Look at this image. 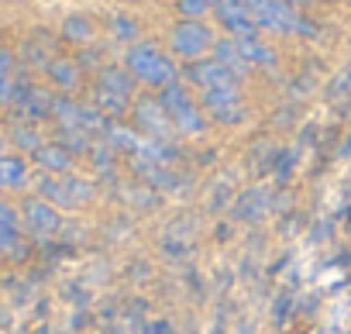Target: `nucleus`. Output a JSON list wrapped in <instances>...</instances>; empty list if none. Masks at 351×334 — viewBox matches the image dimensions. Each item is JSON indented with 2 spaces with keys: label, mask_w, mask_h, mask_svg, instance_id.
<instances>
[{
  "label": "nucleus",
  "mask_w": 351,
  "mask_h": 334,
  "mask_svg": "<svg viewBox=\"0 0 351 334\" xmlns=\"http://www.w3.org/2000/svg\"><path fill=\"white\" fill-rule=\"evenodd\" d=\"M114 35L124 38V42H131V38H138V25L128 21V18H114Z\"/></svg>",
  "instance_id": "obj_24"
},
{
  "label": "nucleus",
  "mask_w": 351,
  "mask_h": 334,
  "mask_svg": "<svg viewBox=\"0 0 351 334\" xmlns=\"http://www.w3.org/2000/svg\"><path fill=\"white\" fill-rule=\"evenodd\" d=\"M210 49H214V32L207 25H200V21H180L176 25V32H172V52L176 56L197 62Z\"/></svg>",
  "instance_id": "obj_5"
},
{
  "label": "nucleus",
  "mask_w": 351,
  "mask_h": 334,
  "mask_svg": "<svg viewBox=\"0 0 351 334\" xmlns=\"http://www.w3.org/2000/svg\"><path fill=\"white\" fill-rule=\"evenodd\" d=\"M207 11H210L207 0H180V14H183V21H200Z\"/></svg>",
  "instance_id": "obj_23"
},
{
  "label": "nucleus",
  "mask_w": 351,
  "mask_h": 334,
  "mask_svg": "<svg viewBox=\"0 0 351 334\" xmlns=\"http://www.w3.org/2000/svg\"><path fill=\"white\" fill-rule=\"evenodd\" d=\"M204 110L221 121V124H238L245 117V104L238 86H224V90H204Z\"/></svg>",
  "instance_id": "obj_8"
},
{
  "label": "nucleus",
  "mask_w": 351,
  "mask_h": 334,
  "mask_svg": "<svg viewBox=\"0 0 351 334\" xmlns=\"http://www.w3.org/2000/svg\"><path fill=\"white\" fill-rule=\"evenodd\" d=\"M134 124H138L148 138H155V141H165V138H172V131H176V124H172L169 110L158 104V97H155V100H152V97H141V100L134 104Z\"/></svg>",
  "instance_id": "obj_7"
},
{
  "label": "nucleus",
  "mask_w": 351,
  "mask_h": 334,
  "mask_svg": "<svg viewBox=\"0 0 351 334\" xmlns=\"http://www.w3.org/2000/svg\"><path fill=\"white\" fill-rule=\"evenodd\" d=\"M186 80H193L200 90H224V86H238V76H234L224 62H217V59H197V62H190Z\"/></svg>",
  "instance_id": "obj_9"
},
{
  "label": "nucleus",
  "mask_w": 351,
  "mask_h": 334,
  "mask_svg": "<svg viewBox=\"0 0 351 334\" xmlns=\"http://www.w3.org/2000/svg\"><path fill=\"white\" fill-rule=\"evenodd\" d=\"M35 162H38V169L49 173V176H66L73 169V152L59 141H45L38 152H35Z\"/></svg>",
  "instance_id": "obj_11"
},
{
  "label": "nucleus",
  "mask_w": 351,
  "mask_h": 334,
  "mask_svg": "<svg viewBox=\"0 0 351 334\" xmlns=\"http://www.w3.org/2000/svg\"><path fill=\"white\" fill-rule=\"evenodd\" d=\"M207 4H210V8H217V4H221V0H207Z\"/></svg>",
  "instance_id": "obj_26"
},
{
  "label": "nucleus",
  "mask_w": 351,
  "mask_h": 334,
  "mask_svg": "<svg viewBox=\"0 0 351 334\" xmlns=\"http://www.w3.org/2000/svg\"><path fill=\"white\" fill-rule=\"evenodd\" d=\"M158 104L169 110V117H172L176 131L200 134V131L207 128L204 110L193 104V97H190V90H186L183 83H169V86H162V90H158Z\"/></svg>",
  "instance_id": "obj_3"
},
{
  "label": "nucleus",
  "mask_w": 351,
  "mask_h": 334,
  "mask_svg": "<svg viewBox=\"0 0 351 334\" xmlns=\"http://www.w3.org/2000/svg\"><path fill=\"white\" fill-rule=\"evenodd\" d=\"M124 69H128L134 80H141V83H148V86H158V90L169 86V83H180V69H176V62H172L169 56H162V52H158L155 45H148V42L128 49Z\"/></svg>",
  "instance_id": "obj_1"
},
{
  "label": "nucleus",
  "mask_w": 351,
  "mask_h": 334,
  "mask_svg": "<svg viewBox=\"0 0 351 334\" xmlns=\"http://www.w3.org/2000/svg\"><path fill=\"white\" fill-rule=\"evenodd\" d=\"M59 145H66L73 155H76V152H90V148H93L90 131H83V128H59Z\"/></svg>",
  "instance_id": "obj_19"
},
{
  "label": "nucleus",
  "mask_w": 351,
  "mask_h": 334,
  "mask_svg": "<svg viewBox=\"0 0 351 334\" xmlns=\"http://www.w3.org/2000/svg\"><path fill=\"white\" fill-rule=\"evenodd\" d=\"M18 231H21V217L18 211L0 197V255H8L18 245Z\"/></svg>",
  "instance_id": "obj_13"
},
{
  "label": "nucleus",
  "mask_w": 351,
  "mask_h": 334,
  "mask_svg": "<svg viewBox=\"0 0 351 334\" xmlns=\"http://www.w3.org/2000/svg\"><path fill=\"white\" fill-rule=\"evenodd\" d=\"M45 73H49L52 86H59V90H66V93L80 86V62H73V59H52V62L45 66Z\"/></svg>",
  "instance_id": "obj_15"
},
{
  "label": "nucleus",
  "mask_w": 351,
  "mask_h": 334,
  "mask_svg": "<svg viewBox=\"0 0 351 334\" xmlns=\"http://www.w3.org/2000/svg\"><path fill=\"white\" fill-rule=\"evenodd\" d=\"M38 197L42 200H49L52 207H66V211H76V207H83L90 197H93V187L86 183V180H76L73 173H66V176H42L38 180Z\"/></svg>",
  "instance_id": "obj_4"
},
{
  "label": "nucleus",
  "mask_w": 351,
  "mask_h": 334,
  "mask_svg": "<svg viewBox=\"0 0 351 334\" xmlns=\"http://www.w3.org/2000/svg\"><path fill=\"white\" fill-rule=\"evenodd\" d=\"M28 183V162L21 155H0V190H21Z\"/></svg>",
  "instance_id": "obj_12"
},
{
  "label": "nucleus",
  "mask_w": 351,
  "mask_h": 334,
  "mask_svg": "<svg viewBox=\"0 0 351 334\" xmlns=\"http://www.w3.org/2000/svg\"><path fill=\"white\" fill-rule=\"evenodd\" d=\"M265 211H269V197H265V190H248V193L238 200L234 217H241V221H255V217H262Z\"/></svg>",
  "instance_id": "obj_18"
},
{
  "label": "nucleus",
  "mask_w": 351,
  "mask_h": 334,
  "mask_svg": "<svg viewBox=\"0 0 351 334\" xmlns=\"http://www.w3.org/2000/svg\"><path fill=\"white\" fill-rule=\"evenodd\" d=\"M21 224L28 228L32 238H52V235L62 228V217H59V207H52L49 200L28 197V200L21 204Z\"/></svg>",
  "instance_id": "obj_6"
},
{
  "label": "nucleus",
  "mask_w": 351,
  "mask_h": 334,
  "mask_svg": "<svg viewBox=\"0 0 351 334\" xmlns=\"http://www.w3.org/2000/svg\"><path fill=\"white\" fill-rule=\"evenodd\" d=\"M241 4L252 11V18H255V25L262 32H276V35L306 32V35H313V28L286 4V0H241Z\"/></svg>",
  "instance_id": "obj_2"
},
{
  "label": "nucleus",
  "mask_w": 351,
  "mask_h": 334,
  "mask_svg": "<svg viewBox=\"0 0 351 334\" xmlns=\"http://www.w3.org/2000/svg\"><path fill=\"white\" fill-rule=\"evenodd\" d=\"M217 11V21L234 35V38H248V35H258V25L252 18V11L241 4V0H221L214 8Z\"/></svg>",
  "instance_id": "obj_10"
},
{
  "label": "nucleus",
  "mask_w": 351,
  "mask_h": 334,
  "mask_svg": "<svg viewBox=\"0 0 351 334\" xmlns=\"http://www.w3.org/2000/svg\"><path fill=\"white\" fill-rule=\"evenodd\" d=\"M93 107H97V110H104L107 117H114V114H124V110H128V100H124V97H117V93L97 90V93H93Z\"/></svg>",
  "instance_id": "obj_21"
},
{
  "label": "nucleus",
  "mask_w": 351,
  "mask_h": 334,
  "mask_svg": "<svg viewBox=\"0 0 351 334\" xmlns=\"http://www.w3.org/2000/svg\"><path fill=\"white\" fill-rule=\"evenodd\" d=\"M214 59H217V62H224L238 80L252 69V66H248V59L241 56V49H238V42H234V38H221V42H214Z\"/></svg>",
  "instance_id": "obj_14"
},
{
  "label": "nucleus",
  "mask_w": 351,
  "mask_h": 334,
  "mask_svg": "<svg viewBox=\"0 0 351 334\" xmlns=\"http://www.w3.org/2000/svg\"><path fill=\"white\" fill-rule=\"evenodd\" d=\"M97 90H107V93H117V97L131 100V93H134V76H131L128 69H117V66H110V69H104V73H100V83H97Z\"/></svg>",
  "instance_id": "obj_16"
},
{
  "label": "nucleus",
  "mask_w": 351,
  "mask_h": 334,
  "mask_svg": "<svg viewBox=\"0 0 351 334\" xmlns=\"http://www.w3.org/2000/svg\"><path fill=\"white\" fill-rule=\"evenodd\" d=\"M11 138H14V145H18V148H25V152H32V155H35V152H38V148L45 145V141L38 138V131H35L32 124H18V128L11 131Z\"/></svg>",
  "instance_id": "obj_22"
},
{
  "label": "nucleus",
  "mask_w": 351,
  "mask_h": 334,
  "mask_svg": "<svg viewBox=\"0 0 351 334\" xmlns=\"http://www.w3.org/2000/svg\"><path fill=\"white\" fill-rule=\"evenodd\" d=\"M238 42V49H241V56L248 59V66H276V52L258 38V35H248V38H234Z\"/></svg>",
  "instance_id": "obj_17"
},
{
  "label": "nucleus",
  "mask_w": 351,
  "mask_h": 334,
  "mask_svg": "<svg viewBox=\"0 0 351 334\" xmlns=\"http://www.w3.org/2000/svg\"><path fill=\"white\" fill-rule=\"evenodd\" d=\"M0 155H4V134H0Z\"/></svg>",
  "instance_id": "obj_25"
},
{
  "label": "nucleus",
  "mask_w": 351,
  "mask_h": 334,
  "mask_svg": "<svg viewBox=\"0 0 351 334\" xmlns=\"http://www.w3.org/2000/svg\"><path fill=\"white\" fill-rule=\"evenodd\" d=\"M62 35H66L69 42H90V38H93V25H90L86 18L73 14V18H66V25H62Z\"/></svg>",
  "instance_id": "obj_20"
}]
</instances>
